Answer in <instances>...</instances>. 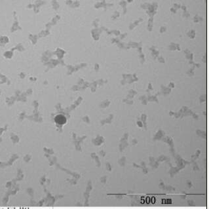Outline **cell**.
Returning <instances> with one entry per match:
<instances>
[{
	"label": "cell",
	"instance_id": "cell-1",
	"mask_svg": "<svg viewBox=\"0 0 209 209\" xmlns=\"http://www.w3.org/2000/svg\"><path fill=\"white\" fill-rule=\"evenodd\" d=\"M55 122L59 125H64L66 122V118L63 115H58L55 117Z\"/></svg>",
	"mask_w": 209,
	"mask_h": 209
}]
</instances>
